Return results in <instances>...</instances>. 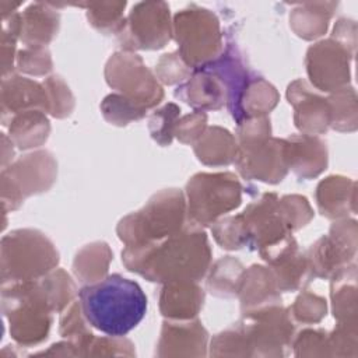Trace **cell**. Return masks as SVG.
<instances>
[{"label":"cell","mask_w":358,"mask_h":358,"mask_svg":"<svg viewBox=\"0 0 358 358\" xmlns=\"http://www.w3.org/2000/svg\"><path fill=\"white\" fill-rule=\"evenodd\" d=\"M123 262L129 270L150 281H197L210 263L206 234L190 229L176 232L161 243L127 246Z\"/></svg>","instance_id":"cell-1"},{"label":"cell","mask_w":358,"mask_h":358,"mask_svg":"<svg viewBox=\"0 0 358 358\" xmlns=\"http://www.w3.org/2000/svg\"><path fill=\"white\" fill-rule=\"evenodd\" d=\"M80 306L95 329L110 337H122L144 317L147 296L137 282L112 274L81 288Z\"/></svg>","instance_id":"cell-2"},{"label":"cell","mask_w":358,"mask_h":358,"mask_svg":"<svg viewBox=\"0 0 358 358\" xmlns=\"http://www.w3.org/2000/svg\"><path fill=\"white\" fill-rule=\"evenodd\" d=\"M185 215L183 197L178 190H164L155 194L138 213L120 221L119 238L127 246L151 243L180 231Z\"/></svg>","instance_id":"cell-3"},{"label":"cell","mask_w":358,"mask_h":358,"mask_svg":"<svg viewBox=\"0 0 358 358\" xmlns=\"http://www.w3.org/2000/svg\"><path fill=\"white\" fill-rule=\"evenodd\" d=\"M189 215L207 225L241 204V185L232 173H199L187 183Z\"/></svg>","instance_id":"cell-4"},{"label":"cell","mask_w":358,"mask_h":358,"mask_svg":"<svg viewBox=\"0 0 358 358\" xmlns=\"http://www.w3.org/2000/svg\"><path fill=\"white\" fill-rule=\"evenodd\" d=\"M175 34L183 60L193 67L214 57L221 45L217 17L194 6L176 14Z\"/></svg>","instance_id":"cell-5"},{"label":"cell","mask_w":358,"mask_h":358,"mask_svg":"<svg viewBox=\"0 0 358 358\" xmlns=\"http://www.w3.org/2000/svg\"><path fill=\"white\" fill-rule=\"evenodd\" d=\"M308 74L312 83L323 91H338L350 81L348 56L352 55L341 43L331 39L309 48L306 55Z\"/></svg>","instance_id":"cell-6"},{"label":"cell","mask_w":358,"mask_h":358,"mask_svg":"<svg viewBox=\"0 0 358 358\" xmlns=\"http://www.w3.org/2000/svg\"><path fill=\"white\" fill-rule=\"evenodd\" d=\"M238 157V168L242 175L270 183L281 180L288 168L284 140L255 138L242 141Z\"/></svg>","instance_id":"cell-7"},{"label":"cell","mask_w":358,"mask_h":358,"mask_svg":"<svg viewBox=\"0 0 358 358\" xmlns=\"http://www.w3.org/2000/svg\"><path fill=\"white\" fill-rule=\"evenodd\" d=\"M4 239L10 242V245H7V242L3 241L4 245L10 246V253L13 256L11 264H10L11 268H8L13 280L31 281V278L42 275L53 267V264L48 262H43L35 257H28L32 255L56 252L52 242L38 231H31V229L14 231Z\"/></svg>","instance_id":"cell-8"},{"label":"cell","mask_w":358,"mask_h":358,"mask_svg":"<svg viewBox=\"0 0 358 358\" xmlns=\"http://www.w3.org/2000/svg\"><path fill=\"white\" fill-rule=\"evenodd\" d=\"M127 34L130 43L141 49L162 48L169 39V7L165 3H140L133 7Z\"/></svg>","instance_id":"cell-9"},{"label":"cell","mask_w":358,"mask_h":358,"mask_svg":"<svg viewBox=\"0 0 358 358\" xmlns=\"http://www.w3.org/2000/svg\"><path fill=\"white\" fill-rule=\"evenodd\" d=\"M288 99L301 101L294 103L296 108L295 124L299 130L306 133L326 131L330 124V105L329 101L308 91L303 81H295L288 88Z\"/></svg>","instance_id":"cell-10"},{"label":"cell","mask_w":358,"mask_h":358,"mask_svg":"<svg viewBox=\"0 0 358 358\" xmlns=\"http://www.w3.org/2000/svg\"><path fill=\"white\" fill-rule=\"evenodd\" d=\"M201 305L203 292L192 281H173L162 289L161 310L165 316L189 319L197 315Z\"/></svg>","instance_id":"cell-11"},{"label":"cell","mask_w":358,"mask_h":358,"mask_svg":"<svg viewBox=\"0 0 358 358\" xmlns=\"http://www.w3.org/2000/svg\"><path fill=\"white\" fill-rule=\"evenodd\" d=\"M275 287L277 282L271 271L262 266H252L248 273L245 271L239 288L242 306L248 310H253L281 302L275 294Z\"/></svg>","instance_id":"cell-12"},{"label":"cell","mask_w":358,"mask_h":358,"mask_svg":"<svg viewBox=\"0 0 358 358\" xmlns=\"http://www.w3.org/2000/svg\"><path fill=\"white\" fill-rule=\"evenodd\" d=\"M355 182L343 176H329L317 186V204L323 215L330 218L348 214L354 208Z\"/></svg>","instance_id":"cell-13"},{"label":"cell","mask_w":358,"mask_h":358,"mask_svg":"<svg viewBox=\"0 0 358 358\" xmlns=\"http://www.w3.org/2000/svg\"><path fill=\"white\" fill-rule=\"evenodd\" d=\"M211 70L204 66V71H200L192 77V80L180 87L175 92L189 105L194 108L218 109L224 103V85L220 78Z\"/></svg>","instance_id":"cell-14"},{"label":"cell","mask_w":358,"mask_h":358,"mask_svg":"<svg viewBox=\"0 0 358 358\" xmlns=\"http://www.w3.org/2000/svg\"><path fill=\"white\" fill-rule=\"evenodd\" d=\"M50 4H32L21 17V35L27 43L32 46L43 45L52 39L57 29L59 15L49 8Z\"/></svg>","instance_id":"cell-15"},{"label":"cell","mask_w":358,"mask_h":358,"mask_svg":"<svg viewBox=\"0 0 358 358\" xmlns=\"http://www.w3.org/2000/svg\"><path fill=\"white\" fill-rule=\"evenodd\" d=\"M355 266L340 268L333 275V308L334 317L340 323L357 322V285H355Z\"/></svg>","instance_id":"cell-16"},{"label":"cell","mask_w":358,"mask_h":358,"mask_svg":"<svg viewBox=\"0 0 358 358\" xmlns=\"http://www.w3.org/2000/svg\"><path fill=\"white\" fill-rule=\"evenodd\" d=\"M288 145L299 152L303 154V158H299L294 162L289 164V166L303 178H312L319 175L327 164V151L324 144L316 138V137H309V136H302V137H292L289 141H287Z\"/></svg>","instance_id":"cell-17"},{"label":"cell","mask_w":358,"mask_h":358,"mask_svg":"<svg viewBox=\"0 0 358 358\" xmlns=\"http://www.w3.org/2000/svg\"><path fill=\"white\" fill-rule=\"evenodd\" d=\"M334 3H306L295 8L291 15V25L295 32L306 39L316 38L327 29Z\"/></svg>","instance_id":"cell-18"},{"label":"cell","mask_w":358,"mask_h":358,"mask_svg":"<svg viewBox=\"0 0 358 358\" xmlns=\"http://www.w3.org/2000/svg\"><path fill=\"white\" fill-rule=\"evenodd\" d=\"M204 134V137L211 144H214V147L199 141L194 151L199 155L200 161L210 165H227L234 159V157H236L235 141L227 130H222L220 127H210L208 131Z\"/></svg>","instance_id":"cell-19"},{"label":"cell","mask_w":358,"mask_h":358,"mask_svg":"<svg viewBox=\"0 0 358 358\" xmlns=\"http://www.w3.org/2000/svg\"><path fill=\"white\" fill-rule=\"evenodd\" d=\"M242 268V264L231 257L217 262L214 271L207 281L211 292L220 296H229L239 292L241 282L245 274Z\"/></svg>","instance_id":"cell-20"},{"label":"cell","mask_w":358,"mask_h":358,"mask_svg":"<svg viewBox=\"0 0 358 358\" xmlns=\"http://www.w3.org/2000/svg\"><path fill=\"white\" fill-rule=\"evenodd\" d=\"M330 124L337 130H355L357 126V99L352 88H341L330 96Z\"/></svg>","instance_id":"cell-21"},{"label":"cell","mask_w":358,"mask_h":358,"mask_svg":"<svg viewBox=\"0 0 358 358\" xmlns=\"http://www.w3.org/2000/svg\"><path fill=\"white\" fill-rule=\"evenodd\" d=\"M102 110L103 116L115 124H127V122L144 116L145 112V109L119 95L106 96L102 103Z\"/></svg>","instance_id":"cell-22"},{"label":"cell","mask_w":358,"mask_h":358,"mask_svg":"<svg viewBox=\"0 0 358 358\" xmlns=\"http://www.w3.org/2000/svg\"><path fill=\"white\" fill-rule=\"evenodd\" d=\"M126 3H91L88 4V20L99 31L115 29L122 27V11Z\"/></svg>","instance_id":"cell-23"},{"label":"cell","mask_w":358,"mask_h":358,"mask_svg":"<svg viewBox=\"0 0 358 358\" xmlns=\"http://www.w3.org/2000/svg\"><path fill=\"white\" fill-rule=\"evenodd\" d=\"M179 112L180 109L175 103H168L151 116L148 127L155 141H158L162 145L171 143V137L173 134Z\"/></svg>","instance_id":"cell-24"},{"label":"cell","mask_w":358,"mask_h":358,"mask_svg":"<svg viewBox=\"0 0 358 358\" xmlns=\"http://www.w3.org/2000/svg\"><path fill=\"white\" fill-rule=\"evenodd\" d=\"M42 288L52 309H60L74 295V284L62 270L46 278Z\"/></svg>","instance_id":"cell-25"},{"label":"cell","mask_w":358,"mask_h":358,"mask_svg":"<svg viewBox=\"0 0 358 358\" xmlns=\"http://www.w3.org/2000/svg\"><path fill=\"white\" fill-rule=\"evenodd\" d=\"M214 235L225 249H239L243 243H248V234L241 215L218 222L214 228Z\"/></svg>","instance_id":"cell-26"},{"label":"cell","mask_w":358,"mask_h":358,"mask_svg":"<svg viewBox=\"0 0 358 358\" xmlns=\"http://www.w3.org/2000/svg\"><path fill=\"white\" fill-rule=\"evenodd\" d=\"M292 309L298 320L317 322L326 315V301L317 295L305 292L296 298Z\"/></svg>","instance_id":"cell-27"},{"label":"cell","mask_w":358,"mask_h":358,"mask_svg":"<svg viewBox=\"0 0 358 358\" xmlns=\"http://www.w3.org/2000/svg\"><path fill=\"white\" fill-rule=\"evenodd\" d=\"M206 119L207 117L203 113H192V115L183 117V120L180 123L176 122L173 134H176L180 141L190 143L200 136L199 134L200 131H203Z\"/></svg>","instance_id":"cell-28"},{"label":"cell","mask_w":358,"mask_h":358,"mask_svg":"<svg viewBox=\"0 0 358 358\" xmlns=\"http://www.w3.org/2000/svg\"><path fill=\"white\" fill-rule=\"evenodd\" d=\"M28 55L31 56L28 60L20 59V66L22 70L35 74H43L50 70V57L45 49H35L34 52H28Z\"/></svg>","instance_id":"cell-29"}]
</instances>
